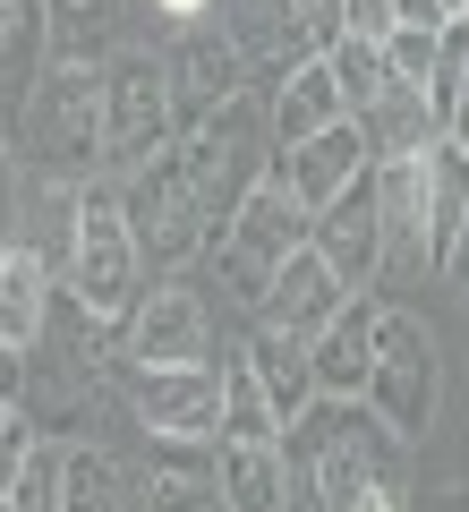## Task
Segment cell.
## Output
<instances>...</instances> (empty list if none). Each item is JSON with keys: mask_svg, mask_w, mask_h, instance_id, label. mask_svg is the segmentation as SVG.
Here are the masks:
<instances>
[{"mask_svg": "<svg viewBox=\"0 0 469 512\" xmlns=\"http://www.w3.org/2000/svg\"><path fill=\"white\" fill-rule=\"evenodd\" d=\"M290 512H410V436L376 402L325 393L282 436Z\"/></svg>", "mask_w": 469, "mask_h": 512, "instance_id": "6da1fadb", "label": "cell"}, {"mask_svg": "<svg viewBox=\"0 0 469 512\" xmlns=\"http://www.w3.org/2000/svg\"><path fill=\"white\" fill-rule=\"evenodd\" d=\"M145 274H154V265H145L137 222H128V188H120V180H94V188H86V214H77L69 274H60L69 308L86 316V325H128V316H137V299L154 291Z\"/></svg>", "mask_w": 469, "mask_h": 512, "instance_id": "7a4b0ae2", "label": "cell"}, {"mask_svg": "<svg viewBox=\"0 0 469 512\" xmlns=\"http://www.w3.org/2000/svg\"><path fill=\"white\" fill-rule=\"evenodd\" d=\"M180 146V103H171L163 52H111L103 60V180H137L154 154Z\"/></svg>", "mask_w": 469, "mask_h": 512, "instance_id": "3957f363", "label": "cell"}, {"mask_svg": "<svg viewBox=\"0 0 469 512\" xmlns=\"http://www.w3.org/2000/svg\"><path fill=\"white\" fill-rule=\"evenodd\" d=\"M180 154H188V180H197L205 214H214V239H222L231 214L256 197V180L273 171V103H256V94L222 103L214 120H197L180 137Z\"/></svg>", "mask_w": 469, "mask_h": 512, "instance_id": "277c9868", "label": "cell"}, {"mask_svg": "<svg viewBox=\"0 0 469 512\" xmlns=\"http://www.w3.org/2000/svg\"><path fill=\"white\" fill-rule=\"evenodd\" d=\"M18 146L43 171H77V180H103V69H77L60 60L18 111Z\"/></svg>", "mask_w": 469, "mask_h": 512, "instance_id": "5b68a950", "label": "cell"}, {"mask_svg": "<svg viewBox=\"0 0 469 512\" xmlns=\"http://www.w3.org/2000/svg\"><path fill=\"white\" fill-rule=\"evenodd\" d=\"M120 188H128V222H137L145 265H154V274H180V265H197V256L214 248V214H205V197H197V180H188V154L180 146L154 154V163H145L137 180H120Z\"/></svg>", "mask_w": 469, "mask_h": 512, "instance_id": "8992f818", "label": "cell"}, {"mask_svg": "<svg viewBox=\"0 0 469 512\" xmlns=\"http://www.w3.org/2000/svg\"><path fill=\"white\" fill-rule=\"evenodd\" d=\"M367 402H376L410 444L435 427V402H444V350H435V333L418 325L410 308H393V299H384V333H376V376H367Z\"/></svg>", "mask_w": 469, "mask_h": 512, "instance_id": "52a82bcc", "label": "cell"}, {"mask_svg": "<svg viewBox=\"0 0 469 512\" xmlns=\"http://www.w3.org/2000/svg\"><path fill=\"white\" fill-rule=\"evenodd\" d=\"M120 393H128V419H137L145 436L222 444V359H197V367H128Z\"/></svg>", "mask_w": 469, "mask_h": 512, "instance_id": "ba28073f", "label": "cell"}, {"mask_svg": "<svg viewBox=\"0 0 469 512\" xmlns=\"http://www.w3.org/2000/svg\"><path fill=\"white\" fill-rule=\"evenodd\" d=\"M163 69H171V103H180V137H188L197 120H214L222 103H239V94L256 86L248 52H239V43L222 35V18L180 26V35H171V52H163Z\"/></svg>", "mask_w": 469, "mask_h": 512, "instance_id": "9c48e42d", "label": "cell"}, {"mask_svg": "<svg viewBox=\"0 0 469 512\" xmlns=\"http://www.w3.org/2000/svg\"><path fill=\"white\" fill-rule=\"evenodd\" d=\"M120 333H128V367H197V359H214V308L180 274L154 282Z\"/></svg>", "mask_w": 469, "mask_h": 512, "instance_id": "30bf717a", "label": "cell"}, {"mask_svg": "<svg viewBox=\"0 0 469 512\" xmlns=\"http://www.w3.org/2000/svg\"><path fill=\"white\" fill-rule=\"evenodd\" d=\"M316 248L333 256V274H342L350 291H384V180L376 171H359V180L316 214Z\"/></svg>", "mask_w": 469, "mask_h": 512, "instance_id": "8fae6325", "label": "cell"}, {"mask_svg": "<svg viewBox=\"0 0 469 512\" xmlns=\"http://www.w3.org/2000/svg\"><path fill=\"white\" fill-rule=\"evenodd\" d=\"M214 18H222V35L248 52V69L265 77V86L290 77L299 60H325V35H316V18H307L299 0H222Z\"/></svg>", "mask_w": 469, "mask_h": 512, "instance_id": "7c38bea8", "label": "cell"}, {"mask_svg": "<svg viewBox=\"0 0 469 512\" xmlns=\"http://www.w3.org/2000/svg\"><path fill=\"white\" fill-rule=\"evenodd\" d=\"M384 180V291L435 274V222H427V163L401 154V163H376Z\"/></svg>", "mask_w": 469, "mask_h": 512, "instance_id": "4fadbf2b", "label": "cell"}, {"mask_svg": "<svg viewBox=\"0 0 469 512\" xmlns=\"http://www.w3.org/2000/svg\"><path fill=\"white\" fill-rule=\"evenodd\" d=\"M359 171H376V146H367L359 120H333L325 137H307V146H273V180H282L307 214H325Z\"/></svg>", "mask_w": 469, "mask_h": 512, "instance_id": "5bb4252c", "label": "cell"}, {"mask_svg": "<svg viewBox=\"0 0 469 512\" xmlns=\"http://www.w3.org/2000/svg\"><path fill=\"white\" fill-rule=\"evenodd\" d=\"M52 299H60L52 256L26 248V239H9V248H0V359L26 367L43 342H52Z\"/></svg>", "mask_w": 469, "mask_h": 512, "instance_id": "9a60e30c", "label": "cell"}, {"mask_svg": "<svg viewBox=\"0 0 469 512\" xmlns=\"http://www.w3.org/2000/svg\"><path fill=\"white\" fill-rule=\"evenodd\" d=\"M137 504H145V512H214V504H222V444L145 436Z\"/></svg>", "mask_w": 469, "mask_h": 512, "instance_id": "2e32d148", "label": "cell"}, {"mask_svg": "<svg viewBox=\"0 0 469 512\" xmlns=\"http://www.w3.org/2000/svg\"><path fill=\"white\" fill-rule=\"evenodd\" d=\"M350 308V282L333 274V256L316 248V239H307L299 256H282V265H273V291H265V325H290V333H307V342H316V333L333 325V316Z\"/></svg>", "mask_w": 469, "mask_h": 512, "instance_id": "e0dca14e", "label": "cell"}, {"mask_svg": "<svg viewBox=\"0 0 469 512\" xmlns=\"http://www.w3.org/2000/svg\"><path fill=\"white\" fill-rule=\"evenodd\" d=\"M376 333H384V291H350V308L316 333V376L342 402H367V376H376Z\"/></svg>", "mask_w": 469, "mask_h": 512, "instance_id": "ac0fdd59", "label": "cell"}, {"mask_svg": "<svg viewBox=\"0 0 469 512\" xmlns=\"http://www.w3.org/2000/svg\"><path fill=\"white\" fill-rule=\"evenodd\" d=\"M265 103H273V146H307V137H325L333 120H350L333 60H299L290 77H273V86H265Z\"/></svg>", "mask_w": 469, "mask_h": 512, "instance_id": "d6986e66", "label": "cell"}, {"mask_svg": "<svg viewBox=\"0 0 469 512\" xmlns=\"http://www.w3.org/2000/svg\"><path fill=\"white\" fill-rule=\"evenodd\" d=\"M60 69L52 52V0H0V86H9V120L26 111V94Z\"/></svg>", "mask_w": 469, "mask_h": 512, "instance_id": "ffe728a7", "label": "cell"}, {"mask_svg": "<svg viewBox=\"0 0 469 512\" xmlns=\"http://www.w3.org/2000/svg\"><path fill=\"white\" fill-rule=\"evenodd\" d=\"M239 350H248V359H256V376L273 384L282 419H299V410H316V402H325V376H316V342H307V333L265 325V316H256V333H248Z\"/></svg>", "mask_w": 469, "mask_h": 512, "instance_id": "44dd1931", "label": "cell"}, {"mask_svg": "<svg viewBox=\"0 0 469 512\" xmlns=\"http://www.w3.org/2000/svg\"><path fill=\"white\" fill-rule=\"evenodd\" d=\"M359 128H367V146H376V163H401V154H427L435 137H444V111H435L427 86L393 77V86L359 111Z\"/></svg>", "mask_w": 469, "mask_h": 512, "instance_id": "7402d4cb", "label": "cell"}, {"mask_svg": "<svg viewBox=\"0 0 469 512\" xmlns=\"http://www.w3.org/2000/svg\"><path fill=\"white\" fill-rule=\"evenodd\" d=\"M282 436H290V419L273 402V384L256 376L248 350H231L222 359V444H282Z\"/></svg>", "mask_w": 469, "mask_h": 512, "instance_id": "603a6c76", "label": "cell"}, {"mask_svg": "<svg viewBox=\"0 0 469 512\" xmlns=\"http://www.w3.org/2000/svg\"><path fill=\"white\" fill-rule=\"evenodd\" d=\"M60 512H137V478L103 444H60Z\"/></svg>", "mask_w": 469, "mask_h": 512, "instance_id": "cb8c5ba5", "label": "cell"}, {"mask_svg": "<svg viewBox=\"0 0 469 512\" xmlns=\"http://www.w3.org/2000/svg\"><path fill=\"white\" fill-rule=\"evenodd\" d=\"M222 512H290L282 444H222Z\"/></svg>", "mask_w": 469, "mask_h": 512, "instance_id": "d4e9b609", "label": "cell"}, {"mask_svg": "<svg viewBox=\"0 0 469 512\" xmlns=\"http://www.w3.org/2000/svg\"><path fill=\"white\" fill-rule=\"evenodd\" d=\"M120 18L128 0H52V52L77 60V69H103L120 52Z\"/></svg>", "mask_w": 469, "mask_h": 512, "instance_id": "484cf974", "label": "cell"}, {"mask_svg": "<svg viewBox=\"0 0 469 512\" xmlns=\"http://www.w3.org/2000/svg\"><path fill=\"white\" fill-rule=\"evenodd\" d=\"M325 60H333V77H342V103H350V120H359V111H367V103H376V94L401 77V69H393V52H384V43H367V35H342Z\"/></svg>", "mask_w": 469, "mask_h": 512, "instance_id": "4316f807", "label": "cell"}, {"mask_svg": "<svg viewBox=\"0 0 469 512\" xmlns=\"http://www.w3.org/2000/svg\"><path fill=\"white\" fill-rule=\"evenodd\" d=\"M393 26H401V0H342V35L393 43Z\"/></svg>", "mask_w": 469, "mask_h": 512, "instance_id": "83f0119b", "label": "cell"}, {"mask_svg": "<svg viewBox=\"0 0 469 512\" xmlns=\"http://www.w3.org/2000/svg\"><path fill=\"white\" fill-rule=\"evenodd\" d=\"M214 9H222V0H154V18H163V26H205Z\"/></svg>", "mask_w": 469, "mask_h": 512, "instance_id": "f1b7e54d", "label": "cell"}, {"mask_svg": "<svg viewBox=\"0 0 469 512\" xmlns=\"http://www.w3.org/2000/svg\"><path fill=\"white\" fill-rule=\"evenodd\" d=\"M299 9L316 18V35H325V52H333V43H342V0H299Z\"/></svg>", "mask_w": 469, "mask_h": 512, "instance_id": "f546056e", "label": "cell"}, {"mask_svg": "<svg viewBox=\"0 0 469 512\" xmlns=\"http://www.w3.org/2000/svg\"><path fill=\"white\" fill-rule=\"evenodd\" d=\"M401 26H461L444 0H401Z\"/></svg>", "mask_w": 469, "mask_h": 512, "instance_id": "4dcf8cb0", "label": "cell"}, {"mask_svg": "<svg viewBox=\"0 0 469 512\" xmlns=\"http://www.w3.org/2000/svg\"><path fill=\"white\" fill-rule=\"evenodd\" d=\"M444 282H469V222H461V248H452V265H444Z\"/></svg>", "mask_w": 469, "mask_h": 512, "instance_id": "1f68e13d", "label": "cell"}, {"mask_svg": "<svg viewBox=\"0 0 469 512\" xmlns=\"http://www.w3.org/2000/svg\"><path fill=\"white\" fill-rule=\"evenodd\" d=\"M444 137H461V146H469V86H461V103H452V120H444Z\"/></svg>", "mask_w": 469, "mask_h": 512, "instance_id": "d6a6232c", "label": "cell"}, {"mask_svg": "<svg viewBox=\"0 0 469 512\" xmlns=\"http://www.w3.org/2000/svg\"><path fill=\"white\" fill-rule=\"evenodd\" d=\"M427 512H469V487H444V495H435Z\"/></svg>", "mask_w": 469, "mask_h": 512, "instance_id": "836d02e7", "label": "cell"}, {"mask_svg": "<svg viewBox=\"0 0 469 512\" xmlns=\"http://www.w3.org/2000/svg\"><path fill=\"white\" fill-rule=\"evenodd\" d=\"M461 26H469V9H461Z\"/></svg>", "mask_w": 469, "mask_h": 512, "instance_id": "e575fe53", "label": "cell"}]
</instances>
